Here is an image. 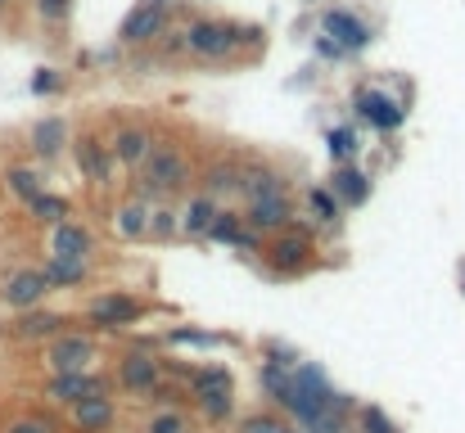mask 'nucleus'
Masks as SVG:
<instances>
[{"instance_id":"2","label":"nucleus","mask_w":465,"mask_h":433,"mask_svg":"<svg viewBox=\"0 0 465 433\" xmlns=\"http://www.w3.org/2000/svg\"><path fill=\"white\" fill-rule=\"evenodd\" d=\"M190 181V163L176 144H154L150 159H145V176H141V199H154V194H172Z\"/></svg>"},{"instance_id":"33","label":"nucleus","mask_w":465,"mask_h":433,"mask_svg":"<svg viewBox=\"0 0 465 433\" xmlns=\"http://www.w3.org/2000/svg\"><path fill=\"white\" fill-rule=\"evenodd\" d=\"M181 231V216L172 208H150V235L154 240H172Z\"/></svg>"},{"instance_id":"28","label":"nucleus","mask_w":465,"mask_h":433,"mask_svg":"<svg viewBox=\"0 0 465 433\" xmlns=\"http://www.w3.org/2000/svg\"><path fill=\"white\" fill-rule=\"evenodd\" d=\"M167 343H172V347H199V352H213V347H222L226 339H222V334H213V330L181 325V330H167Z\"/></svg>"},{"instance_id":"41","label":"nucleus","mask_w":465,"mask_h":433,"mask_svg":"<svg viewBox=\"0 0 465 433\" xmlns=\"http://www.w3.org/2000/svg\"><path fill=\"white\" fill-rule=\"evenodd\" d=\"M461 289H465V266H461Z\"/></svg>"},{"instance_id":"36","label":"nucleus","mask_w":465,"mask_h":433,"mask_svg":"<svg viewBox=\"0 0 465 433\" xmlns=\"http://www.w3.org/2000/svg\"><path fill=\"white\" fill-rule=\"evenodd\" d=\"M5 433H54V429H50V420H41V415H19V420L5 424Z\"/></svg>"},{"instance_id":"14","label":"nucleus","mask_w":465,"mask_h":433,"mask_svg":"<svg viewBox=\"0 0 465 433\" xmlns=\"http://www.w3.org/2000/svg\"><path fill=\"white\" fill-rule=\"evenodd\" d=\"M240 194H244V203L262 199V194H285V172L272 167L267 159H253L240 167Z\"/></svg>"},{"instance_id":"31","label":"nucleus","mask_w":465,"mask_h":433,"mask_svg":"<svg viewBox=\"0 0 465 433\" xmlns=\"http://www.w3.org/2000/svg\"><path fill=\"white\" fill-rule=\"evenodd\" d=\"M357 433H397V424L388 420L384 406L366 402V406H357Z\"/></svg>"},{"instance_id":"24","label":"nucleus","mask_w":465,"mask_h":433,"mask_svg":"<svg viewBox=\"0 0 465 433\" xmlns=\"http://www.w3.org/2000/svg\"><path fill=\"white\" fill-rule=\"evenodd\" d=\"M45 271V280H50V289H73V284H82L86 280V257H54L50 253V262L41 266Z\"/></svg>"},{"instance_id":"42","label":"nucleus","mask_w":465,"mask_h":433,"mask_svg":"<svg viewBox=\"0 0 465 433\" xmlns=\"http://www.w3.org/2000/svg\"><path fill=\"white\" fill-rule=\"evenodd\" d=\"M5 5H10V0H0V10H5Z\"/></svg>"},{"instance_id":"23","label":"nucleus","mask_w":465,"mask_h":433,"mask_svg":"<svg viewBox=\"0 0 465 433\" xmlns=\"http://www.w3.org/2000/svg\"><path fill=\"white\" fill-rule=\"evenodd\" d=\"M217 212H222V208H217L213 194L190 199V208H185V216H181V231H185L190 240H208V226H213V216H217Z\"/></svg>"},{"instance_id":"1","label":"nucleus","mask_w":465,"mask_h":433,"mask_svg":"<svg viewBox=\"0 0 465 433\" xmlns=\"http://www.w3.org/2000/svg\"><path fill=\"white\" fill-rule=\"evenodd\" d=\"M244 37H257L253 28H240V23H226V19H199L185 28V50L199 54V59H231Z\"/></svg>"},{"instance_id":"29","label":"nucleus","mask_w":465,"mask_h":433,"mask_svg":"<svg viewBox=\"0 0 465 433\" xmlns=\"http://www.w3.org/2000/svg\"><path fill=\"white\" fill-rule=\"evenodd\" d=\"M5 190H10V194H19L23 203H32L45 185H41V176H37L32 167H10V172H5Z\"/></svg>"},{"instance_id":"30","label":"nucleus","mask_w":465,"mask_h":433,"mask_svg":"<svg viewBox=\"0 0 465 433\" xmlns=\"http://www.w3.org/2000/svg\"><path fill=\"white\" fill-rule=\"evenodd\" d=\"M307 208H312V216H316V222H325V226H335L339 222V199H335V190H307Z\"/></svg>"},{"instance_id":"8","label":"nucleus","mask_w":465,"mask_h":433,"mask_svg":"<svg viewBox=\"0 0 465 433\" xmlns=\"http://www.w3.org/2000/svg\"><path fill=\"white\" fill-rule=\"evenodd\" d=\"M159 375H163V366H159V356L154 352H145V347H131L122 361H118V388L122 393H150L154 384H159Z\"/></svg>"},{"instance_id":"39","label":"nucleus","mask_w":465,"mask_h":433,"mask_svg":"<svg viewBox=\"0 0 465 433\" xmlns=\"http://www.w3.org/2000/svg\"><path fill=\"white\" fill-rule=\"evenodd\" d=\"M316 45H321V54H325V59H339V54H344V50H339V41H330V37H321Z\"/></svg>"},{"instance_id":"4","label":"nucleus","mask_w":465,"mask_h":433,"mask_svg":"<svg viewBox=\"0 0 465 433\" xmlns=\"http://www.w3.org/2000/svg\"><path fill=\"white\" fill-rule=\"evenodd\" d=\"M262 253H267V262H272L276 275H298V271H307L316 262V244L307 240V231H294V226L276 231V240Z\"/></svg>"},{"instance_id":"10","label":"nucleus","mask_w":465,"mask_h":433,"mask_svg":"<svg viewBox=\"0 0 465 433\" xmlns=\"http://www.w3.org/2000/svg\"><path fill=\"white\" fill-rule=\"evenodd\" d=\"M244 222L253 231H285V226H294V203H290V194L249 199V216H244Z\"/></svg>"},{"instance_id":"9","label":"nucleus","mask_w":465,"mask_h":433,"mask_svg":"<svg viewBox=\"0 0 465 433\" xmlns=\"http://www.w3.org/2000/svg\"><path fill=\"white\" fill-rule=\"evenodd\" d=\"M86 316L100 325V330H126V325H136L145 316V303L141 298H131V294H100Z\"/></svg>"},{"instance_id":"19","label":"nucleus","mask_w":465,"mask_h":433,"mask_svg":"<svg viewBox=\"0 0 465 433\" xmlns=\"http://www.w3.org/2000/svg\"><path fill=\"white\" fill-rule=\"evenodd\" d=\"M91 249H95V240L78 222H59L54 235H50V253L54 257H91Z\"/></svg>"},{"instance_id":"6","label":"nucleus","mask_w":465,"mask_h":433,"mask_svg":"<svg viewBox=\"0 0 465 433\" xmlns=\"http://www.w3.org/2000/svg\"><path fill=\"white\" fill-rule=\"evenodd\" d=\"M163 32H167V5H163V0H145V5H136V10L122 19L118 41L122 45H150Z\"/></svg>"},{"instance_id":"7","label":"nucleus","mask_w":465,"mask_h":433,"mask_svg":"<svg viewBox=\"0 0 465 433\" xmlns=\"http://www.w3.org/2000/svg\"><path fill=\"white\" fill-rule=\"evenodd\" d=\"M45 294H50V280H45V271H37V266H23V271H14L5 284H0V303L14 307V312L41 307Z\"/></svg>"},{"instance_id":"34","label":"nucleus","mask_w":465,"mask_h":433,"mask_svg":"<svg viewBox=\"0 0 465 433\" xmlns=\"http://www.w3.org/2000/svg\"><path fill=\"white\" fill-rule=\"evenodd\" d=\"M145 433H190V420L176 411V406H163L154 420H150V429Z\"/></svg>"},{"instance_id":"20","label":"nucleus","mask_w":465,"mask_h":433,"mask_svg":"<svg viewBox=\"0 0 465 433\" xmlns=\"http://www.w3.org/2000/svg\"><path fill=\"white\" fill-rule=\"evenodd\" d=\"M28 144H32L37 159H54L63 144H69V122H63V118H41V122H32Z\"/></svg>"},{"instance_id":"18","label":"nucleus","mask_w":465,"mask_h":433,"mask_svg":"<svg viewBox=\"0 0 465 433\" xmlns=\"http://www.w3.org/2000/svg\"><path fill=\"white\" fill-rule=\"evenodd\" d=\"M330 190H335L339 203H353V208H362L371 199V181H366V172L357 163H339L335 176H330Z\"/></svg>"},{"instance_id":"32","label":"nucleus","mask_w":465,"mask_h":433,"mask_svg":"<svg viewBox=\"0 0 465 433\" xmlns=\"http://www.w3.org/2000/svg\"><path fill=\"white\" fill-rule=\"evenodd\" d=\"M357 150H362V140H357L353 127H335V131H330V154H335L339 163H353Z\"/></svg>"},{"instance_id":"16","label":"nucleus","mask_w":465,"mask_h":433,"mask_svg":"<svg viewBox=\"0 0 465 433\" xmlns=\"http://www.w3.org/2000/svg\"><path fill=\"white\" fill-rule=\"evenodd\" d=\"M357 113L371 122V127H379V131H397L403 127V104H397L393 95H384V91H362L357 95Z\"/></svg>"},{"instance_id":"17","label":"nucleus","mask_w":465,"mask_h":433,"mask_svg":"<svg viewBox=\"0 0 465 433\" xmlns=\"http://www.w3.org/2000/svg\"><path fill=\"white\" fill-rule=\"evenodd\" d=\"M150 150H154V140H150L145 127H122V131L113 135V159H118L122 167H131V172L145 167Z\"/></svg>"},{"instance_id":"22","label":"nucleus","mask_w":465,"mask_h":433,"mask_svg":"<svg viewBox=\"0 0 465 433\" xmlns=\"http://www.w3.org/2000/svg\"><path fill=\"white\" fill-rule=\"evenodd\" d=\"M73 154H78V167H82L86 181H95V185L109 181V154H104V144H100L95 135H78Z\"/></svg>"},{"instance_id":"27","label":"nucleus","mask_w":465,"mask_h":433,"mask_svg":"<svg viewBox=\"0 0 465 433\" xmlns=\"http://www.w3.org/2000/svg\"><path fill=\"white\" fill-rule=\"evenodd\" d=\"M231 190H240V163L235 159H217L208 172H204V194H231Z\"/></svg>"},{"instance_id":"38","label":"nucleus","mask_w":465,"mask_h":433,"mask_svg":"<svg viewBox=\"0 0 465 433\" xmlns=\"http://www.w3.org/2000/svg\"><path fill=\"white\" fill-rule=\"evenodd\" d=\"M150 393H154V402H159V406H176V402H181V393H176V388H167V384H154Z\"/></svg>"},{"instance_id":"3","label":"nucleus","mask_w":465,"mask_h":433,"mask_svg":"<svg viewBox=\"0 0 465 433\" xmlns=\"http://www.w3.org/2000/svg\"><path fill=\"white\" fill-rule=\"evenodd\" d=\"M194 402H199V415H204L208 424H222L231 420L235 411V380L226 366H208L194 375Z\"/></svg>"},{"instance_id":"12","label":"nucleus","mask_w":465,"mask_h":433,"mask_svg":"<svg viewBox=\"0 0 465 433\" xmlns=\"http://www.w3.org/2000/svg\"><path fill=\"white\" fill-rule=\"evenodd\" d=\"M100 388H104V380H95L91 371H54L50 384H45V397L59 402V406H73V402H82L86 393H100Z\"/></svg>"},{"instance_id":"15","label":"nucleus","mask_w":465,"mask_h":433,"mask_svg":"<svg viewBox=\"0 0 465 433\" xmlns=\"http://www.w3.org/2000/svg\"><path fill=\"white\" fill-rule=\"evenodd\" d=\"M208 240H213V244H231V249H240V253H262L253 226L244 222L240 212H217L213 226H208Z\"/></svg>"},{"instance_id":"37","label":"nucleus","mask_w":465,"mask_h":433,"mask_svg":"<svg viewBox=\"0 0 465 433\" xmlns=\"http://www.w3.org/2000/svg\"><path fill=\"white\" fill-rule=\"evenodd\" d=\"M59 86H63V78H59L54 68H41L37 78H32V95H50V91H59Z\"/></svg>"},{"instance_id":"5","label":"nucleus","mask_w":465,"mask_h":433,"mask_svg":"<svg viewBox=\"0 0 465 433\" xmlns=\"http://www.w3.org/2000/svg\"><path fill=\"white\" fill-rule=\"evenodd\" d=\"M45 361H50V371H91L100 361V347L86 334H63L59 330L45 347Z\"/></svg>"},{"instance_id":"11","label":"nucleus","mask_w":465,"mask_h":433,"mask_svg":"<svg viewBox=\"0 0 465 433\" xmlns=\"http://www.w3.org/2000/svg\"><path fill=\"white\" fill-rule=\"evenodd\" d=\"M113 397H109V388H100V393H86L82 402H73V429L78 433H109L113 429Z\"/></svg>"},{"instance_id":"25","label":"nucleus","mask_w":465,"mask_h":433,"mask_svg":"<svg viewBox=\"0 0 465 433\" xmlns=\"http://www.w3.org/2000/svg\"><path fill=\"white\" fill-rule=\"evenodd\" d=\"M118 235L122 240H145L150 235V203L145 199H131L118 208Z\"/></svg>"},{"instance_id":"21","label":"nucleus","mask_w":465,"mask_h":433,"mask_svg":"<svg viewBox=\"0 0 465 433\" xmlns=\"http://www.w3.org/2000/svg\"><path fill=\"white\" fill-rule=\"evenodd\" d=\"M59 330H63V316H59V312H41V307H28V312H19V321H14V339H28V343L54 339Z\"/></svg>"},{"instance_id":"26","label":"nucleus","mask_w":465,"mask_h":433,"mask_svg":"<svg viewBox=\"0 0 465 433\" xmlns=\"http://www.w3.org/2000/svg\"><path fill=\"white\" fill-rule=\"evenodd\" d=\"M28 212L37 216L41 226H59V222H69V212H73V203L63 199V194H50V190H41L32 203H28Z\"/></svg>"},{"instance_id":"35","label":"nucleus","mask_w":465,"mask_h":433,"mask_svg":"<svg viewBox=\"0 0 465 433\" xmlns=\"http://www.w3.org/2000/svg\"><path fill=\"white\" fill-rule=\"evenodd\" d=\"M281 429H285V420L272 415V411H253V415H244V424H240V433H281Z\"/></svg>"},{"instance_id":"40","label":"nucleus","mask_w":465,"mask_h":433,"mask_svg":"<svg viewBox=\"0 0 465 433\" xmlns=\"http://www.w3.org/2000/svg\"><path fill=\"white\" fill-rule=\"evenodd\" d=\"M281 433H303V429H294V424H285V429H281Z\"/></svg>"},{"instance_id":"13","label":"nucleus","mask_w":465,"mask_h":433,"mask_svg":"<svg viewBox=\"0 0 465 433\" xmlns=\"http://www.w3.org/2000/svg\"><path fill=\"white\" fill-rule=\"evenodd\" d=\"M321 32L330 41H339V50H366L371 45V28L362 19H353L348 10H325L321 14Z\"/></svg>"}]
</instances>
